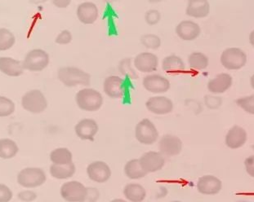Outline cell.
Wrapping results in <instances>:
<instances>
[{
	"label": "cell",
	"mask_w": 254,
	"mask_h": 202,
	"mask_svg": "<svg viewBox=\"0 0 254 202\" xmlns=\"http://www.w3.org/2000/svg\"><path fill=\"white\" fill-rule=\"evenodd\" d=\"M248 202V201L241 200V201H238V202Z\"/></svg>",
	"instance_id": "681fc988"
},
{
	"label": "cell",
	"mask_w": 254,
	"mask_h": 202,
	"mask_svg": "<svg viewBox=\"0 0 254 202\" xmlns=\"http://www.w3.org/2000/svg\"><path fill=\"white\" fill-rule=\"evenodd\" d=\"M205 104L208 106L209 108H219L222 104V99L219 97H215V96H207L205 97Z\"/></svg>",
	"instance_id": "f35d334b"
},
{
	"label": "cell",
	"mask_w": 254,
	"mask_h": 202,
	"mask_svg": "<svg viewBox=\"0 0 254 202\" xmlns=\"http://www.w3.org/2000/svg\"><path fill=\"white\" fill-rule=\"evenodd\" d=\"M30 1L33 2H36V3H38V2H45V1H47V0H30Z\"/></svg>",
	"instance_id": "c3c4849f"
},
{
	"label": "cell",
	"mask_w": 254,
	"mask_h": 202,
	"mask_svg": "<svg viewBox=\"0 0 254 202\" xmlns=\"http://www.w3.org/2000/svg\"><path fill=\"white\" fill-rule=\"evenodd\" d=\"M50 160L56 165H67L73 162V155L66 148H58L52 151Z\"/></svg>",
	"instance_id": "f1b7e54d"
},
{
	"label": "cell",
	"mask_w": 254,
	"mask_h": 202,
	"mask_svg": "<svg viewBox=\"0 0 254 202\" xmlns=\"http://www.w3.org/2000/svg\"><path fill=\"white\" fill-rule=\"evenodd\" d=\"M159 64L160 60L157 55L150 51L139 53L133 60L134 68L143 74H153L157 70Z\"/></svg>",
	"instance_id": "9c48e42d"
},
{
	"label": "cell",
	"mask_w": 254,
	"mask_h": 202,
	"mask_svg": "<svg viewBox=\"0 0 254 202\" xmlns=\"http://www.w3.org/2000/svg\"><path fill=\"white\" fill-rule=\"evenodd\" d=\"M143 88L152 94H164L169 92L171 87L170 81L164 76L158 74H149L142 80Z\"/></svg>",
	"instance_id": "30bf717a"
},
{
	"label": "cell",
	"mask_w": 254,
	"mask_h": 202,
	"mask_svg": "<svg viewBox=\"0 0 254 202\" xmlns=\"http://www.w3.org/2000/svg\"><path fill=\"white\" fill-rule=\"evenodd\" d=\"M175 32L177 36L183 41H194L199 37L201 28L195 21L185 20L178 24Z\"/></svg>",
	"instance_id": "e0dca14e"
},
{
	"label": "cell",
	"mask_w": 254,
	"mask_h": 202,
	"mask_svg": "<svg viewBox=\"0 0 254 202\" xmlns=\"http://www.w3.org/2000/svg\"><path fill=\"white\" fill-rule=\"evenodd\" d=\"M249 41H250V44H251V46L254 48V30H253L252 31L250 32V36H249Z\"/></svg>",
	"instance_id": "ee69618b"
},
{
	"label": "cell",
	"mask_w": 254,
	"mask_h": 202,
	"mask_svg": "<svg viewBox=\"0 0 254 202\" xmlns=\"http://www.w3.org/2000/svg\"><path fill=\"white\" fill-rule=\"evenodd\" d=\"M250 86H251V88H252V89L254 91V74H253L252 76H251V78H250Z\"/></svg>",
	"instance_id": "f6af8a7d"
},
{
	"label": "cell",
	"mask_w": 254,
	"mask_h": 202,
	"mask_svg": "<svg viewBox=\"0 0 254 202\" xmlns=\"http://www.w3.org/2000/svg\"><path fill=\"white\" fill-rule=\"evenodd\" d=\"M103 91L111 99H122L126 94L124 78L117 75L108 76L103 83Z\"/></svg>",
	"instance_id": "8fae6325"
},
{
	"label": "cell",
	"mask_w": 254,
	"mask_h": 202,
	"mask_svg": "<svg viewBox=\"0 0 254 202\" xmlns=\"http://www.w3.org/2000/svg\"><path fill=\"white\" fill-rule=\"evenodd\" d=\"M53 4L58 8H66L71 3V0H52Z\"/></svg>",
	"instance_id": "7bdbcfd3"
},
{
	"label": "cell",
	"mask_w": 254,
	"mask_h": 202,
	"mask_svg": "<svg viewBox=\"0 0 254 202\" xmlns=\"http://www.w3.org/2000/svg\"><path fill=\"white\" fill-rule=\"evenodd\" d=\"M21 105L30 113H41L46 110L48 101L41 91L31 90L22 97Z\"/></svg>",
	"instance_id": "8992f818"
},
{
	"label": "cell",
	"mask_w": 254,
	"mask_h": 202,
	"mask_svg": "<svg viewBox=\"0 0 254 202\" xmlns=\"http://www.w3.org/2000/svg\"><path fill=\"white\" fill-rule=\"evenodd\" d=\"M233 85V78L227 73L217 74L207 84L208 92L213 95L223 94Z\"/></svg>",
	"instance_id": "44dd1931"
},
{
	"label": "cell",
	"mask_w": 254,
	"mask_h": 202,
	"mask_svg": "<svg viewBox=\"0 0 254 202\" xmlns=\"http://www.w3.org/2000/svg\"><path fill=\"white\" fill-rule=\"evenodd\" d=\"M13 194L11 189L4 184H0V202H9Z\"/></svg>",
	"instance_id": "74e56055"
},
{
	"label": "cell",
	"mask_w": 254,
	"mask_h": 202,
	"mask_svg": "<svg viewBox=\"0 0 254 202\" xmlns=\"http://www.w3.org/2000/svg\"><path fill=\"white\" fill-rule=\"evenodd\" d=\"M98 198H99V193H98L97 189H93V188L88 189L87 200H88V202H96Z\"/></svg>",
	"instance_id": "b9f144b4"
},
{
	"label": "cell",
	"mask_w": 254,
	"mask_h": 202,
	"mask_svg": "<svg viewBox=\"0 0 254 202\" xmlns=\"http://www.w3.org/2000/svg\"><path fill=\"white\" fill-rule=\"evenodd\" d=\"M248 133L242 126L235 125L229 129L225 136V145L231 150H239L247 143Z\"/></svg>",
	"instance_id": "ac0fdd59"
},
{
	"label": "cell",
	"mask_w": 254,
	"mask_h": 202,
	"mask_svg": "<svg viewBox=\"0 0 254 202\" xmlns=\"http://www.w3.org/2000/svg\"><path fill=\"white\" fill-rule=\"evenodd\" d=\"M164 0H148V2H151V3H158V2H161Z\"/></svg>",
	"instance_id": "bcb514c9"
},
{
	"label": "cell",
	"mask_w": 254,
	"mask_h": 202,
	"mask_svg": "<svg viewBox=\"0 0 254 202\" xmlns=\"http://www.w3.org/2000/svg\"><path fill=\"white\" fill-rule=\"evenodd\" d=\"M119 70L123 75L130 79H136L138 75L134 68L133 61L130 58H125L119 64Z\"/></svg>",
	"instance_id": "1f68e13d"
},
{
	"label": "cell",
	"mask_w": 254,
	"mask_h": 202,
	"mask_svg": "<svg viewBox=\"0 0 254 202\" xmlns=\"http://www.w3.org/2000/svg\"><path fill=\"white\" fill-rule=\"evenodd\" d=\"M236 105L249 114L254 116V94L240 97L236 101Z\"/></svg>",
	"instance_id": "836d02e7"
},
{
	"label": "cell",
	"mask_w": 254,
	"mask_h": 202,
	"mask_svg": "<svg viewBox=\"0 0 254 202\" xmlns=\"http://www.w3.org/2000/svg\"><path fill=\"white\" fill-rule=\"evenodd\" d=\"M141 166L147 174L162 170L165 165V157L160 152L150 151L139 158Z\"/></svg>",
	"instance_id": "9a60e30c"
},
{
	"label": "cell",
	"mask_w": 254,
	"mask_h": 202,
	"mask_svg": "<svg viewBox=\"0 0 254 202\" xmlns=\"http://www.w3.org/2000/svg\"><path fill=\"white\" fill-rule=\"evenodd\" d=\"M50 57L43 49H33L26 54L24 59V69L30 72H41L49 66Z\"/></svg>",
	"instance_id": "52a82bcc"
},
{
	"label": "cell",
	"mask_w": 254,
	"mask_h": 202,
	"mask_svg": "<svg viewBox=\"0 0 254 202\" xmlns=\"http://www.w3.org/2000/svg\"><path fill=\"white\" fill-rule=\"evenodd\" d=\"M180 202V201H174V202Z\"/></svg>",
	"instance_id": "f907efd6"
},
{
	"label": "cell",
	"mask_w": 254,
	"mask_h": 202,
	"mask_svg": "<svg viewBox=\"0 0 254 202\" xmlns=\"http://www.w3.org/2000/svg\"><path fill=\"white\" fill-rule=\"evenodd\" d=\"M146 108L151 113L167 115L174 111V104L172 100L164 96L150 97L146 102Z\"/></svg>",
	"instance_id": "5bb4252c"
},
{
	"label": "cell",
	"mask_w": 254,
	"mask_h": 202,
	"mask_svg": "<svg viewBox=\"0 0 254 202\" xmlns=\"http://www.w3.org/2000/svg\"><path fill=\"white\" fill-rule=\"evenodd\" d=\"M248 61L247 54L239 48L225 49L220 56V62L227 70L236 71L243 69Z\"/></svg>",
	"instance_id": "3957f363"
},
{
	"label": "cell",
	"mask_w": 254,
	"mask_h": 202,
	"mask_svg": "<svg viewBox=\"0 0 254 202\" xmlns=\"http://www.w3.org/2000/svg\"><path fill=\"white\" fill-rule=\"evenodd\" d=\"M76 172V166L73 162L67 165H56L50 166V174L57 179H67L73 177Z\"/></svg>",
	"instance_id": "484cf974"
},
{
	"label": "cell",
	"mask_w": 254,
	"mask_h": 202,
	"mask_svg": "<svg viewBox=\"0 0 254 202\" xmlns=\"http://www.w3.org/2000/svg\"><path fill=\"white\" fill-rule=\"evenodd\" d=\"M124 195L128 202H142L146 199V191L141 184L130 183L125 187Z\"/></svg>",
	"instance_id": "d4e9b609"
},
{
	"label": "cell",
	"mask_w": 254,
	"mask_h": 202,
	"mask_svg": "<svg viewBox=\"0 0 254 202\" xmlns=\"http://www.w3.org/2000/svg\"><path fill=\"white\" fill-rule=\"evenodd\" d=\"M61 196L68 202H85L88 198V188L79 181L66 182L60 191Z\"/></svg>",
	"instance_id": "ba28073f"
},
{
	"label": "cell",
	"mask_w": 254,
	"mask_h": 202,
	"mask_svg": "<svg viewBox=\"0 0 254 202\" xmlns=\"http://www.w3.org/2000/svg\"><path fill=\"white\" fill-rule=\"evenodd\" d=\"M185 1H188V0H185Z\"/></svg>",
	"instance_id": "f5cc1de1"
},
{
	"label": "cell",
	"mask_w": 254,
	"mask_h": 202,
	"mask_svg": "<svg viewBox=\"0 0 254 202\" xmlns=\"http://www.w3.org/2000/svg\"><path fill=\"white\" fill-rule=\"evenodd\" d=\"M46 174L37 167H29L21 170L17 175V183L26 189H35L46 181Z\"/></svg>",
	"instance_id": "5b68a950"
},
{
	"label": "cell",
	"mask_w": 254,
	"mask_h": 202,
	"mask_svg": "<svg viewBox=\"0 0 254 202\" xmlns=\"http://www.w3.org/2000/svg\"><path fill=\"white\" fill-rule=\"evenodd\" d=\"M18 198L23 202H30L35 201L37 198V194L32 191H23L18 194Z\"/></svg>",
	"instance_id": "60d3db41"
},
{
	"label": "cell",
	"mask_w": 254,
	"mask_h": 202,
	"mask_svg": "<svg viewBox=\"0 0 254 202\" xmlns=\"http://www.w3.org/2000/svg\"><path fill=\"white\" fill-rule=\"evenodd\" d=\"M162 69L167 74H178L185 71L186 64L183 59L176 55H167L161 63Z\"/></svg>",
	"instance_id": "603a6c76"
},
{
	"label": "cell",
	"mask_w": 254,
	"mask_h": 202,
	"mask_svg": "<svg viewBox=\"0 0 254 202\" xmlns=\"http://www.w3.org/2000/svg\"><path fill=\"white\" fill-rule=\"evenodd\" d=\"M183 141L178 136L165 135L162 136L158 143V149L164 156H178L183 150Z\"/></svg>",
	"instance_id": "4fadbf2b"
},
{
	"label": "cell",
	"mask_w": 254,
	"mask_h": 202,
	"mask_svg": "<svg viewBox=\"0 0 254 202\" xmlns=\"http://www.w3.org/2000/svg\"><path fill=\"white\" fill-rule=\"evenodd\" d=\"M77 105L85 112H97L102 108L104 98L102 93L93 88H85L79 90L75 96Z\"/></svg>",
	"instance_id": "7a4b0ae2"
},
{
	"label": "cell",
	"mask_w": 254,
	"mask_h": 202,
	"mask_svg": "<svg viewBox=\"0 0 254 202\" xmlns=\"http://www.w3.org/2000/svg\"><path fill=\"white\" fill-rule=\"evenodd\" d=\"M245 171L254 179V154L248 156L245 160Z\"/></svg>",
	"instance_id": "ab89813d"
},
{
	"label": "cell",
	"mask_w": 254,
	"mask_h": 202,
	"mask_svg": "<svg viewBox=\"0 0 254 202\" xmlns=\"http://www.w3.org/2000/svg\"><path fill=\"white\" fill-rule=\"evenodd\" d=\"M111 169L105 161H96L91 162L87 167L88 179L97 184H104L111 177Z\"/></svg>",
	"instance_id": "7c38bea8"
},
{
	"label": "cell",
	"mask_w": 254,
	"mask_h": 202,
	"mask_svg": "<svg viewBox=\"0 0 254 202\" xmlns=\"http://www.w3.org/2000/svg\"><path fill=\"white\" fill-rule=\"evenodd\" d=\"M18 146L10 139L0 140V158L11 159L18 152Z\"/></svg>",
	"instance_id": "f546056e"
},
{
	"label": "cell",
	"mask_w": 254,
	"mask_h": 202,
	"mask_svg": "<svg viewBox=\"0 0 254 202\" xmlns=\"http://www.w3.org/2000/svg\"><path fill=\"white\" fill-rule=\"evenodd\" d=\"M73 39L72 34L69 30H65L61 31L58 34V36L56 38V44H59V45H67V44H70Z\"/></svg>",
	"instance_id": "8d00e7d4"
},
{
	"label": "cell",
	"mask_w": 254,
	"mask_h": 202,
	"mask_svg": "<svg viewBox=\"0 0 254 202\" xmlns=\"http://www.w3.org/2000/svg\"><path fill=\"white\" fill-rule=\"evenodd\" d=\"M15 111V104L7 97L0 96V117H8Z\"/></svg>",
	"instance_id": "e575fe53"
},
{
	"label": "cell",
	"mask_w": 254,
	"mask_h": 202,
	"mask_svg": "<svg viewBox=\"0 0 254 202\" xmlns=\"http://www.w3.org/2000/svg\"><path fill=\"white\" fill-rule=\"evenodd\" d=\"M58 79L68 88L78 86L88 87L91 83L90 74L78 67L65 66L60 68L58 72Z\"/></svg>",
	"instance_id": "6da1fadb"
},
{
	"label": "cell",
	"mask_w": 254,
	"mask_h": 202,
	"mask_svg": "<svg viewBox=\"0 0 254 202\" xmlns=\"http://www.w3.org/2000/svg\"><path fill=\"white\" fill-rule=\"evenodd\" d=\"M98 131L99 126L97 122L92 118H83L74 126V131L76 136L82 140L93 141Z\"/></svg>",
	"instance_id": "ffe728a7"
},
{
	"label": "cell",
	"mask_w": 254,
	"mask_h": 202,
	"mask_svg": "<svg viewBox=\"0 0 254 202\" xmlns=\"http://www.w3.org/2000/svg\"><path fill=\"white\" fill-rule=\"evenodd\" d=\"M125 174L130 179H142L147 175L141 167L139 159H132L125 164Z\"/></svg>",
	"instance_id": "83f0119b"
},
{
	"label": "cell",
	"mask_w": 254,
	"mask_h": 202,
	"mask_svg": "<svg viewBox=\"0 0 254 202\" xmlns=\"http://www.w3.org/2000/svg\"><path fill=\"white\" fill-rule=\"evenodd\" d=\"M140 41L144 48L150 50H157L160 49L162 44L161 39L158 35L154 34H146L142 35Z\"/></svg>",
	"instance_id": "d6a6232c"
},
{
	"label": "cell",
	"mask_w": 254,
	"mask_h": 202,
	"mask_svg": "<svg viewBox=\"0 0 254 202\" xmlns=\"http://www.w3.org/2000/svg\"><path fill=\"white\" fill-rule=\"evenodd\" d=\"M111 202H127V201L123 200V199H114V200L111 201Z\"/></svg>",
	"instance_id": "7dc6e473"
},
{
	"label": "cell",
	"mask_w": 254,
	"mask_h": 202,
	"mask_svg": "<svg viewBox=\"0 0 254 202\" xmlns=\"http://www.w3.org/2000/svg\"><path fill=\"white\" fill-rule=\"evenodd\" d=\"M77 18L83 25H93L99 17V9L93 2H83L78 6Z\"/></svg>",
	"instance_id": "d6986e66"
},
{
	"label": "cell",
	"mask_w": 254,
	"mask_h": 202,
	"mask_svg": "<svg viewBox=\"0 0 254 202\" xmlns=\"http://www.w3.org/2000/svg\"><path fill=\"white\" fill-rule=\"evenodd\" d=\"M0 71L9 77H19L24 73L21 61L11 57H0Z\"/></svg>",
	"instance_id": "cb8c5ba5"
},
{
	"label": "cell",
	"mask_w": 254,
	"mask_h": 202,
	"mask_svg": "<svg viewBox=\"0 0 254 202\" xmlns=\"http://www.w3.org/2000/svg\"><path fill=\"white\" fill-rule=\"evenodd\" d=\"M252 149H253V150H254V145H253V146H252Z\"/></svg>",
	"instance_id": "816d5d0a"
},
{
	"label": "cell",
	"mask_w": 254,
	"mask_h": 202,
	"mask_svg": "<svg viewBox=\"0 0 254 202\" xmlns=\"http://www.w3.org/2000/svg\"><path fill=\"white\" fill-rule=\"evenodd\" d=\"M16 43V38L9 30L0 28V51L9 50Z\"/></svg>",
	"instance_id": "4dcf8cb0"
},
{
	"label": "cell",
	"mask_w": 254,
	"mask_h": 202,
	"mask_svg": "<svg viewBox=\"0 0 254 202\" xmlns=\"http://www.w3.org/2000/svg\"><path fill=\"white\" fill-rule=\"evenodd\" d=\"M190 68L195 71H202L207 69L209 64L208 55L200 51H194L188 56Z\"/></svg>",
	"instance_id": "4316f807"
},
{
	"label": "cell",
	"mask_w": 254,
	"mask_h": 202,
	"mask_svg": "<svg viewBox=\"0 0 254 202\" xmlns=\"http://www.w3.org/2000/svg\"><path fill=\"white\" fill-rule=\"evenodd\" d=\"M210 12L208 0H188L186 14L194 19L205 18Z\"/></svg>",
	"instance_id": "7402d4cb"
},
{
	"label": "cell",
	"mask_w": 254,
	"mask_h": 202,
	"mask_svg": "<svg viewBox=\"0 0 254 202\" xmlns=\"http://www.w3.org/2000/svg\"><path fill=\"white\" fill-rule=\"evenodd\" d=\"M145 21L148 25L154 26L159 24L161 21V14L156 9L148 10L145 13Z\"/></svg>",
	"instance_id": "d590c367"
},
{
	"label": "cell",
	"mask_w": 254,
	"mask_h": 202,
	"mask_svg": "<svg viewBox=\"0 0 254 202\" xmlns=\"http://www.w3.org/2000/svg\"><path fill=\"white\" fill-rule=\"evenodd\" d=\"M196 189L203 195H217L222 191V182L215 175H203L197 181Z\"/></svg>",
	"instance_id": "2e32d148"
},
{
	"label": "cell",
	"mask_w": 254,
	"mask_h": 202,
	"mask_svg": "<svg viewBox=\"0 0 254 202\" xmlns=\"http://www.w3.org/2000/svg\"><path fill=\"white\" fill-rule=\"evenodd\" d=\"M159 137L160 135L156 126L148 118L141 120L135 127V138L141 145H154Z\"/></svg>",
	"instance_id": "277c9868"
}]
</instances>
